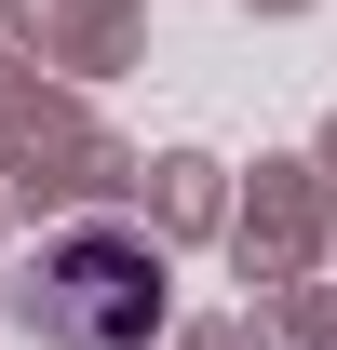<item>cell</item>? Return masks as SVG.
Segmentation results:
<instances>
[{
    "label": "cell",
    "mask_w": 337,
    "mask_h": 350,
    "mask_svg": "<svg viewBox=\"0 0 337 350\" xmlns=\"http://www.w3.org/2000/svg\"><path fill=\"white\" fill-rule=\"evenodd\" d=\"M27 310H41L54 350H149L162 337V269L135 256V243H54Z\"/></svg>",
    "instance_id": "1"
}]
</instances>
